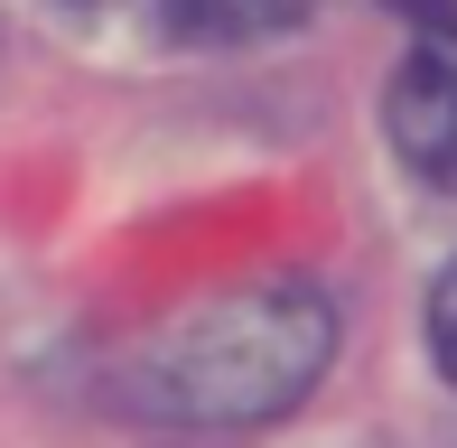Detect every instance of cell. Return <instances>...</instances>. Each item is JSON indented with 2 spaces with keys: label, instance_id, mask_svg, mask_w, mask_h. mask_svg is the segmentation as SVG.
<instances>
[{
  "label": "cell",
  "instance_id": "3",
  "mask_svg": "<svg viewBox=\"0 0 457 448\" xmlns=\"http://www.w3.org/2000/svg\"><path fill=\"white\" fill-rule=\"evenodd\" d=\"M159 10H169L187 37H271V29H289V19L308 10V0H159Z\"/></svg>",
  "mask_w": 457,
  "mask_h": 448
},
{
  "label": "cell",
  "instance_id": "1",
  "mask_svg": "<svg viewBox=\"0 0 457 448\" xmlns=\"http://www.w3.org/2000/svg\"><path fill=\"white\" fill-rule=\"evenodd\" d=\"M337 355V309L318 280H243L169 328L140 336L131 355V402L159 420H196V430H234V420H271Z\"/></svg>",
  "mask_w": 457,
  "mask_h": 448
},
{
  "label": "cell",
  "instance_id": "4",
  "mask_svg": "<svg viewBox=\"0 0 457 448\" xmlns=\"http://www.w3.org/2000/svg\"><path fill=\"white\" fill-rule=\"evenodd\" d=\"M429 355H439V374L457 383V261L439 271V290H429Z\"/></svg>",
  "mask_w": 457,
  "mask_h": 448
},
{
  "label": "cell",
  "instance_id": "5",
  "mask_svg": "<svg viewBox=\"0 0 457 448\" xmlns=\"http://www.w3.org/2000/svg\"><path fill=\"white\" fill-rule=\"evenodd\" d=\"M411 19H420V29H457V0H402Z\"/></svg>",
  "mask_w": 457,
  "mask_h": 448
},
{
  "label": "cell",
  "instance_id": "2",
  "mask_svg": "<svg viewBox=\"0 0 457 448\" xmlns=\"http://www.w3.org/2000/svg\"><path fill=\"white\" fill-rule=\"evenodd\" d=\"M383 131L429 187L457 196V29H429L383 94Z\"/></svg>",
  "mask_w": 457,
  "mask_h": 448
}]
</instances>
